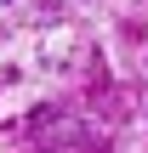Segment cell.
Listing matches in <instances>:
<instances>
[{"label": "cell", "instance_id": "obj_1", "mask_svg": "<svg viewBox=\"0 0 148 153\" xmlns=\"http://www.w3.org/2000/svg\"><path fill=\"white\" fill-rule=\"evenodd\" d=\"M40 6H63V0H40Z\"/></svg>", "mask_w": 148, "mask_h": 153}]
</instances>
